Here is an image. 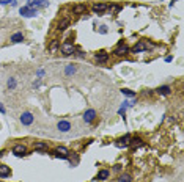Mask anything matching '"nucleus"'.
I'll list each match as a JSON object with an SVG mask.
<instances>
[{
	"instance_id": "obj_17",
	"label": "nucleus",
	"mask_w": 184,
	"mask_h": 182,
	"mask_svg": "<svg viewBox=\"0 0 184 182\" xmlns=\"http://www.w3.org/2000/svg\"><path fill=\"white\" fill-rule=\"evenodd\" d=\"M107 8H109L107 3H94L93 5V11L94 13H104Z\"/></svg>"
},
{
	"instance_id": "obj_1",
	"label": "nucleus",
	"mask_w": 184,
	"mask_h": 182,
	"mask_svg": "<svg viewBox=\"0 0 184 182\" xmlns=\"http://www.w3.org/2000/svg\"><path fill=\"white\" fill-rule=\"evenodd\" d=\"M61 49V53L65 55V57H69V55H72L74 52H76V46H74L72 43H63L60 46Z\"/></svg>"
},
{
	"instance_id": "obj_4",
	"label": "nucleus",
	"mask_w": 184,
	"mask_h": 182,
	"mask_svg": "<svg viewBox=\"0 0 184 182\" xmlns=\"http://www.w3.org/2000/svg\"><path fill=\"white\" fill-rule=\"evenodd\" d=\"M20 13V16H25V17H35L38 14V10L36 8H30V6H22V8L19 10Z\"/></svg>"
},
{
	"instance_id": "obj_7",
	"label": "nucleus",
	"mask_w": 184,
	"mask_h": 182,
	"mask_svg": "<svg viewBox=\"0 0 184 182\" xmlns=\"http://www.w3.org/2000/svg\"><path fill=\"white\" fill-rule=\"evenodd\" d=\"M129 52V47L126 46V44H123V41H121V43L118 44V47L117 49H115V50L112 52L113 55H115V57H124V55Z\"/></svg>"
},
{
	"instance_id": "obj_16",
	"label": "nucleus",
	"mask_w": 184,
	"mask_h": 182,
	"mask_svg": "<svg viewBox=\"0 0 184 182\" xmlns=\"http://www.w3.org/2000/svg\"><path fill=\"white\" fill-rule=\"evenodd\" d=\"M68 27H69V19L65 17V19H61L60 22H58L57 30H58V32H63V30H66V29H68Z\"/></svg>"
},
{
	"instance_id": "obj_25",
	"label": "nucleus",
	"mask_w": 184,
	"mask_h": 182,
	"mask_svg": "<svg viewBox=\"0 0 184 182\" xmlns=\"http://www.w3.org/2000/svg\"><path fill=\"white\" fill-rule=\"evenodd\" d=\"M118 182H132V177L129 174H121L118 177Z\"/></svg>"
},
{
	"instance_id": "obj_13",
	"label": "nucleus",
	"mask_w": 184,
	"mask_h": 182,
	"mask_svg": "<svg viewBox=\"0 0 184 182\" xmlns=\"http://www.w3.org/2000/svg\"><path fill=\"white\" fill-rule=\"evenodd\" d=\"M94 58H96L98 63H106V61L109 60V53L104 52V50H99V52L94 53Z\"/></svg>"
},
{
	"instance_id": "obj_12",
	"label": "nucleus",
	"mask_w": 184,
	"mask_h": 182,
	"mask_svg": "<svg viewBox=\"0 0 184 182\" xmlns=\"http://www.w3.org/2000/svg\"><path fill=\"white\" fill-rule=\"evenodd\" d=\"M129 143H131V135H124L123 138H120V140H117V144L118 148H126V146H129Z\"/></svg>"
},
{
	"instance_id": "obj_8",
	"label": "nucleus",
	"mask_w": 184,
	"mask_h": 182,
	"mask_svg": "<svg viewBox=\"0 0 184 182\" xmlns=\"http://www.w3.org/2000/svg\"><path fill=\"white\" fill-rule=\"evenodd\" d=\"M57 129L60 132H63V134H66V132L71 130V123L68 121V120H61V121L57 123Z\"/></svg>"
},
{
	"instance_id": "obj_18",
	"label": "nucleus",
	"mask_w": 184,
	"mask_h": 182,
	"mask_svg": "<svg viewBox=\"0 0 184 182\" xmlns=\"http://www.w3.org/2000/svg\"><path fill=\"white\" fill-rule=\"evenodd\" d=\"M10 174H11L10 166H6V165H0V177H8Z\"/></svg>"
},
{
	"instance_id": "obj_30",
	"label": "nucleus",
	"mask_w": 184,
	"mask_h": 182,
	"mask_svg": "<svg viewBox=\"0 0 184 182\" xmlns=\"http://www.w3.org/2000/svg\"><path fill=\"white\" fill-rule=\"evenodd\" d=\"M99 33H101V35H106V33H107V27H106V25H101V27H99Z\"/></svg>"
},
{
	"instance_id": "obj_26",
	"label": "nucleus",
	"mask_w": 184,
	"mask_h": 182,
	"mask_svg": "<svg viewBox=\"0 0 184 182\" xmlns=\"http://www.w3.org/2000/svg\"><path fill=\"white\" fill-rule=\"evenodd\" d=\"M121 93L124 94V96H127V97H135V93H134V91L127 89V88H123V89H121Z\"/></svg>"
},
{
	"instance_id": "obj_15",
	"label": "nucleus",
	"mask_w": 184,
	"mask_h": 182,
	"mask_svg": "<svg viewBox=\"0 0 184 182\" xmlns=\"http://www.w3.org/2000/svg\"><path fill=\"white\" fill-rule=\"evenodd\" d=\"M77 72V66L76 65H66L65 66V75L66 77H71L72 74Z\"/></svg>"
},
{
	"instance_id": "obj_23",
	"label": "nucleus",
	"mask_w": 184,
	"mask_h": 182,
	"mask_svg": "<svg viewBox=\"0 0 184 182\" xmlns=\"http://www.w3.org/2000/svg\"><path fill=\"white\" fill-rule=\"evenodd\" d=\"M109 176H110V171L109 170H101L98 173V179L99 180H106V179H109Z\"/></svg>"
},
{
	"instance_id": "obj_11",
	"label": "nucleus",
	"mask_w": 184,
	"mask_h": 182,
	"mask_svg": "<svg viewBox=\"0 0 184 182\" xmlns=\"http://www.w3.org/2000/svg\"><path fill=\"white\" fill-rule=\"evenodd\" d=\"M156 93H158L159 96H168V94H172V86L162 85V86H159V88H156Z\"/></svg>"
},
{
	"instance_id": "obj_31",
	"label": "nucleus",
	"mask_w": 184,
	"mask_h": 182,
	"mask_svg": "<svg viewBox=\"0 0 184 182\" xmlns=\"http://www.w3.org/2000/svg\"><path fill=\"white\" fill-rule=\"evenodd\" d=\"M113 170H115V171H121V170H123V165H120V163H117V165H115V166H113Z\"/></svg>"
},
{
	"instance_id": "obj_32",
	"label": "nucleus",
	"mask_w": 184,
	"mask_h": 182,
	"mask_svg": "<svg viewBox=\"0 0 184 182\" xmlns=\"http://www.w3.org/2000/svg\"><path fill=\"white\" fill-rule=\"evenodd\" d=\"M124 111H126V107H121V108L118 110V113H120V115H124Z\"/></svg>"
},
{
	"instance_id": "obj_21",
	"label": "nucleus",
	"mask_w": 184,
	"mask_h": 182,
	"mask_svg": "<svg viewBox=\"0 0 184 182\" xmlns=\"http://www.w3.org/2000/svg\"><path fill=\"white\" fill-rule=\"evenodd\" d=\"M58 49H60V41L58 39H52L51 44H49V50L51 52H55V50H58Z\"/></svg>"
},
{
	"instance_id": "obj_6",
	"label": "nucleus",
	"mask_w": 184,
	"mask_h": 182,
	"mask_svg": "<svg viewBox=\"0 0 184 182\" xmlns=\"http://www.w3.org/2000/svg\"><path fill=\"white\" fill-rule=\"evenodd\" d=\"M94 118H96V110H94V108H88L84 113V116H82V120H84L87 124H91L94 121Z\"/></svg>"
},
{
	"instance_id": "obj_14",
	"label": "nucleus",
	"mask_w": 184,
	"mask_h": 182,
	"mask_svg": "<svg viewBox=\"0 0 184 182\" xmlns=\"http://www.w3.org/2000/svg\"><path fill=\"white\" fill-rule=\"evenodd\" d=\"M10 41H11L13 44L22 43V41H24V33H22V32H16V33H13V35H11V38H10Z\"/></svg>"
},
{
	"instance_id": "obj_5",
	"label": "nucleus",
	"mask_w": 184,
	"mask_h": 182,
	"mask_svg": "<svg viewBox=\"0 0 184 182\" xmlns=\"http://www.w3.org/2000/svg\"><path fill=\"white\" fill-rule=\"evenodd\" d=\"M27 6H30V8H46V6H49V2L47 0H29L27 2Z\"/></svg>"
},
{
	"instance_id": "obj_19",
	"label": "nucleus",
	"mask_w": 184,
	"mask_h": 182,
	"mask_svg": "<svg viewBox=\"0 0 184 182\" xmlns=\"http://www.w3.org/2000/svg\"><path fill=\"white\" fill-rule=\"evenodd\" d=\"M33 149H36V151H46L47 149V143H44V141H35V143H33Z\"/></svg>"
},
{
	"instance_id": "obj_35",
	"label": "nucleus",
	"mask_w": 184,
	"mask_h": 182,
	"mask_svg": "<svg viewBox=\"0 0 184 182\" xmlns=\"http://www.w3.org/2000/svg\"><path fill=\"white\" fill-rule=\"evenodd\" d=\"M0 113H5V107L2 105V104H0Z\"/></svg>"
},
{
	"instance_id": "obj_24",
	"label": "nucleus",
	"mask_w": 184,
	"mask_h": 182,
	"mask_svg": "<svg viewBox=\"0 0 184 182\" xmlns=\"http://www.w3.org/2000/svg\"><path fill=\"white\" fill-rule=\"evenodd\" d=\"M16 85H17V82H16V79H8V82H6V86H8L10 89H14L16 88Z\"/></svg>"
},
{
	"instance_id": "obj_34",
	"label": "nucleus",
	"mask_w": 184,
	"mask_h": 182,
	"mask_svg": "<svg viewBox=\"0 0 184 182\" xmlns=\"http://www.w3.org/2000/svg\"><path fill=\"white\" fill-rule=\"evenodd\" d=\"M172 60H173V57H172V55H168V57H165V61H167V63H170Z\"/></svg>"
},
{
	"instance_id": "obj_33",
	"label": "nucleus",
	"mask_w": 184,
	"mask_h": 182,
	"mask_svg": "<svg viewBox=\"0 0 184 182\" xmlns=\"http://www.w3.org/2000/svg\"><path fill=\"white\" fill-rule=\"evenodd\" d=\"M39 85H41V80H36L35 83H33V86H35V88H38Z\"/></svg>"
},
{
	"instance_id": "obj_9",
	"label": "nucleus",
	"mask_w": 184,
	"mask_h": 182,
	"mask_svg": "<svg viewBox=\"0 0 184 182\" xmlns=\"http://www.w3.org/2000/svg\"><path fill=\"white\" fill-rule=\"evenodd\" d=\"M146 49H148V43H146V41H139V43L132 47V52L134 53H140V52H145Z\"/></svg>"
},
{
	"instance_id": "obj_2",
	"label": "nucleus",
	"mask_w": 184,
	"mask_h": 182,
	"mask_svg": "<svg viewBox=\"0 0 184 182\" xmlns=\"http://www.w3.org/2000/svg\"><path fill=\"white\" fill-rule=\"evenodd\" d=\"M54 156L57 159H61V160H68L69 159V151H68L65 146H58V148L54 151Z\"/></svg>"
},
{
	"instance_id": "obj_10",
	"label": "nucleus",
	"mask_w": 184,
	"mask_h": 182,
	"mask_svg": "<svg viewBox=\"0 0 184 182\" xmlns=\"http://www.w3.org/2000/svg\"><path fill=\"white\" fill-rule=\"evenodd\" d=\"M13 154H16L17 157H22L27 154V146L25 144H16L14 148H13Z\"/></svg>"
},
{
	"instance_id": "obj_22",
	"label": "nucleus",
	"mask_w": 184,
	"mask_h": 182,
	"mask_svg": "<svg viewBox=\"0 0 184 182\" xmlns=\"http://www.w3.org/2000/svg\"><path fill=\"white\" fill-rule=\"evenodd\" d=\"M85 5H76V6H74V8H72V13H74V14H84V13H85Z\"/></svg>"
},
{
	"instance_id": "obj_28",
	"label": "nucleus",
	"mask_w": 184,
	"mask_h": 182,
	"mask_svg": "<svg viewBox=\"0 0 184 182\" xmlns=\"http://www.w3.org/2000/svg\"><path fill=\"white\" fill-rule=\"evenodd\" d=\"M72 55H76V57H79V58H85L87 53H85L84 50H79V49H76V52H74Z\"/></svg>"
},
{
	"instance_id": "obj_3",
	"label": "nucleus",
	"mask_w": 184,
	"mask_h": 182,
	"mask_svg": "<svg viewBox=\"0 0 184 182\" xmlns=\"http://www.w3.org/2000/svg\"><path fill=\"white\" fill-rule=\"evenodd\" d=\"M19 120H20V123H22L24 126H32L33 121H35V116H33L32 111H24V113L20 115Z\"/></svg>"
},
{
	"instance_id": "obj_20",
	"label": "nucleus",
	"mask_w": 184,
	"mask_h": 182,
	"mask_svg": "<svg viewBox=\"0 0 184 182\" xmlns=\"http://www.w3.org/2000/svg\"><path fill=\"white\" fill-rule=\"evenodd\" d=\"M129 144H131L132 146V148H140V146H143V144H145V143H143V140L142 138H131V143H129Z\"/></svg>"
},
{
	"instance_id": "obj_27",
	"label": "nucleus",
	"mask_w": 184,
	"mask_h": 182,
	"mask_svg": "<svg viewBox=\"0 0 184 182\" xmlns=\"http://www.w3.org/2000/svg\"><path fill=\"white\" fill-rule=\"evenodd\" d=\"M0 5H11V6H16L17 2H16V0H0Z\"/></svg>"
},
{
	"instance_id": "obj_29",
	"label": "nucleus",
	"mask_w": 184,
	"mask_h": 182,
	"mask_svg": "<svg viewBox=\"0 0 184 182\" xmlns=\"http://www.w3.org/2000/svg\"><path fill=\"white\" fill-rule=\"evenodd\" d=\"M121 8H123L121 5H112V10H113V13H118Z\"/></svg>"
}]
</instances>
